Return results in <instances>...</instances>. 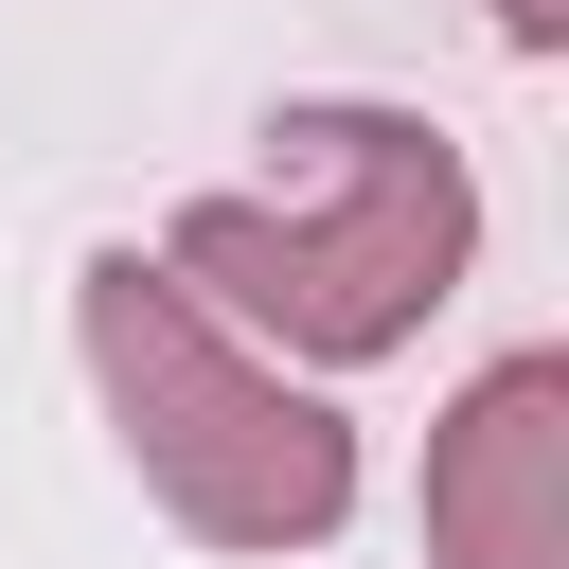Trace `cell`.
I'll return each mask as SVG.
<instances>
[{
	"label": "cell",
	"instance_id": "1",
	"mask_svg": "<svg viewBox=\"0 0 569 569\" xmlns=\"http://www.w3.org/2000/svg\"><path fill=\"white\" fill-rule=\"evenodd\" d=\"M160 267L267 356V373H373L409 356L462 267H480V178L427 107H284L267 124V178L231 196H178Z\"/></svg>",
	"mask_w": 569,
	"mask_h": 569
},
{
	"label": "cell",
	"instance_id": "2",
	"mask_svg": "<svg viewBox=\"0 0 569 569\" xmlns=\"http://www.w3.org/2000/svg\"><path fill=\"white\" fill-rule=\"evenodd\" d=\"M71 338H89L107 445L142 462V498L196 551H320L356 516V427L302 373H267L160 249H89L71 267Z\"/></svg>",
	"mask_w": 569,
	"mask_h": 569
},
{
	"label": "cell",
	"instance_id": "3",
	"mask_svg": "<svg viewBox=\"0 0 569 569\" xmlns=\"http://www.w3.org/2000/svg\"><path fill=\"white\" fill-rule=\"evenodd\" d=\"M427 569H569V356L516 338L427 427Z\"/></svg>",
	"mask_w": 569,
	"mask_h": 569
},
{
	"label": "cell",
	"instance_id": "4",
	"mask_svg": "<svg viewBox=\"0 0 569 569\" xmlns=\"http://www.w3.org/2000/svg\"><path fill=\"white\" fill-rule=\"evenodd\" d=\"M498 36H516V53H551V36H569V0H498Z\"/></svg>",
	"mask_w": 569,
	"mask_h": 569
}]
</instances>
